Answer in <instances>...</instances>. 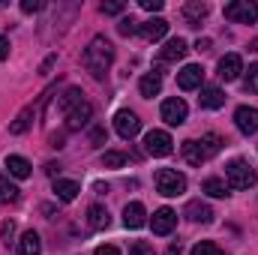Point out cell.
I'll return each instance as SVG.
<instances>
[{
  "label": "cell",
  "mask_w": 258,
  "mask_h": 255,
  "mask_svg": "<svg viewBox=\"0 0 258 255\" xmlns=\"http://www.w3.org/2000/svg\"><path fill=\"white\" fill-rule=\"evenodd\" d=\"M93 255H120V249H117V246H96Z\"/></svg>",
  "instance_id": "ab89813d"
},
{
  "label": "cell",
  "mask_w": 258,
  "mask_h": 255,
  "mask_svg": "<svg viewBox=\"0 0 258 255\" xmlns=\"http://www.w3.org/2000/svg\"><path fill=\"white\" fill-rule=\"evenodd\" d=\"M201 192H207V195H213V198H225V195H228V183H225L222 177H207V180L201 183Z\"/></svg>",
  "instance_id": "4316f807"
},
{
  "label": "cell",
  "mask_w": 258,
  "mask_h": 255,
  "mask_svg": "<svg viewBox=\"0 0 258 255\" xmlns=\"http://www.w3.org/2000/svg\"><path fill=\"white\" fill-rule=\"evenodd\" d=\"M174 141H171V135L165 132V129H150L147 135H144V153H150V156H168L174 147H171Z\"/></svg>",
  "instance_id": "8992f818"
},
{
  "label": "cell",
  "mask_w": 258,
  "mask_h": 255,
  "mask_svg": "<svg viewBox=\"0 0 258 255\" xmlns=\"http://www.w3.org/2000/svg\"><path fill=\"white\" fill-rule=\"evenodd\" d=\"M108 222H111V216H108V210H105L102 204H90V207H87V225H90V228L102 231V228H108Z\"/></svg>",
  "instance_id": "d6986e66"
},
{
  "label": "cell",
  "mask_w": 258,
  "mask_h": 255,
  "mask_svg": "<svg viewBox=\"0 0 258 255\" xmlns=\"http://www.w3.org/2000/svg\"><path fill=\"white\" fill-rule=\"evenodd\" d=\"M129 255H153V246L144 243V240H135V243L129 246Z\"/></svg>",
  "instance_id": "e575fe53"
},
{
  "label": "cell",
  "mask_w": 258,
  "mask_h": 255,
  "mask_svg": "<svg viewBox=\"0 0 258 255\" xmlns=\"http://www.w3.org/2000/svg\"><path fill=\"white\" fill-rule=\"evenodd\" d=\"M102 138H105V132H102V129H93V141H96V144H99V141H102Z\"/></svg>",
  "instance_id": "7bdbcfd3"
},
{
  "label": "cell",
  "mask_w": 258,
  "mask_h": 255,
  "mask_svg": "<svg viewBox=\"0 0 258 255\" xmlns=\"http://www.w3.org/2000/svg\"><path fill=\"white\" fill-rule=\"evenodd\" d=\"M0 234H3V243L9 246V240L15 237V222H12V219H6V222L0 225Z\"/></svg>",
  "instance_id": "d590c367"
},
{
  "label": "cell",
  "mask_w": 258,
  "mask_h": 255,
  "mask_svg": "<svg viewBox=\"0 0 258 255\" xmlns=\"http://www.w3.org/2000/svg\"><path fill=\"white\" fill-rule=\"evenodd\" d=\"M78 192H81V186L75 183V180H54V195L60 198V201H75L78 198Z\"/></svg>",
  "instance_id": "cb8c5ba5"
},
{
  "label": "cell",
  "mask_w": 258,
  "mask_h": 255,
  "mask_svg": "<svg viewBox=\"0 0 258 255\" xmlns=\"http://www.w3.org/2000/svg\"><path fill=\"white\" fill-rule=\"evenodd\" d=\"M234 126L240 129L243 135L258 132V108H252V105H240V108L234 111Z\"/></svg>",
  "instance_id": "30bf717a"
},
{
  "label": "cell",
  "mask_w": 258,
  "mask_h": 255,
  "mask_svg": "<svg viewBox=\"0 0 258 255\" xmlns=\"http://www.w3.org/2000/svg\"><path fill=\"white\" fill-rule=\"evenodd\" d=\"M243 90L246 93H258V63H252L249 69H243Z\"/></svg>",
  "instance_id": "4dcf8cb0"
},
{
  "label": "cell",
  "mask_w": 258,
  "mask_h": 255,
  "mask_svg": "<svg viewBox=\"0 0 258 255\" xmlns=\"http://www.w3.org/2000/svg\"><path fill=\"white\" fill-rule=\"evenodd\" d=\"M12 201H18V186L6 174H0V204H12Z\"/></svg>",
  "instance_id": "83f0119b"
},
{
  "label": "cell",
  "mask_w": 258,
  "mask_h": 255,
  "mask_svg": "<svg viewBox=\"0 0 258 255\" xmlns=\"http://www.w3.org/2000/svg\"><path fill=\"white\" fill-rule=\"evenodd\" d=\"M207 48H210V39H198L195 42V51H207Z\"/></svg>",
  "instance_id": "b9f144b4"
},
{
  "label": "cell",
  "mask_w": 258,
  "mask_h": 255,
  "mask_svg": "<svg viewBox=\"0 0 258 255\" xmlns=\"http://www.w3.org/2000/svg\"><path fill=\"white\" fill-rule=\"evenodd\" d=\"M123 9H126V6H123L120 0H108V3H102V6H99V12H102V15H120Z\"/></svg>",
  "instance_id": "d6a6232c"
},
{
  "label": "cell",
  "mask_w": 258,
  "mask_h": 255,
  "mask_svg": "<svg viewBox=\"0 0 258 255\" xmlns=\"http://www.w3.org/2000/svg\"><path fill=\"white\" fill-rule=\"evenodd\" d=\"M141 6H144L147 12H159V9H162V0H141Z\"/></svg>",
  "instance_id": "74e56055"
},
{
  "label": "cell",
  "mask_w": 258,
  "mask_h": 255,
  "mask_svg": "<svg viewBox=\"0 0 258 255\" xmlns=\"http://www.w3.org/2000/svg\"><path fill=\"white\" fill-rule=\"evenodd\" d=\"M225 183L228 189H252L258 183V174L246 159H231L225 165Z\"/></svg>",
  "instance_id": "7a4b0ae2"
},
{
  "label": "cell",
  "mask_w": 258,
  "mask_h": 255,
  "mask_svg": "<svg viewBox=\"0 0 258 255\" xmlns=\"http://www.w3.org/2000/svg\"><path fill=\"white\" fill-rule=\"evenodd\" d=\"M207 12H210V6H207L204 0H189V3L183 6V18H186L192 27H198V24L207 18Z\"/></svg>",
  "instance_id": "ac0fdd59"
},
{
  "label": "cell",
  "mask_w": 258,
  "mask_h": 255,
  "mask_svg": "<svg viewBox=\"0 0 258 255\" xmlns=\"http://www.w3.org/2000/svg\"><path fill=\"white\" fill-rule=\"evenodd\" d=\"M39 9H42V0H21V12L33 15V12H39Z\"/></svg>",
  "instance_id": "8d00e7d4"
},
{
  "label": "cell",
  "mask_w": 258,
  "mask_h": 255,
  "mask_svg": "<svg viewBox=\"0 0 258 255\" xmlns=\"http://www.w3.org/2000/svg\"><path fill=\"white\" fill-rule=\"evenodd\" d=\"M81 63H84V69H87L93 78H105V72L114 63V45H111L105 36H93L90 45H87L84 54H81Z\"/></svg>",
  "instance_id": "6da1fadb"
},
{
  "label": "cell",
  "mask_w": 258,
  "mask_h": 255,
  "mask_svg": "<svg viewBox=\"0 0 258 255\" xmlns=\"http://www.w3.org/2000/svg\"><path fill=\"white\" fill-rule=\"evenodd\" d=\"M117 30H120L123 36H132V33H138V21H135V18H120Z\"/></svg>",
  "instance_id": "836d02e7"
},
{
  "label": "cell",
  "mask_w": 258,
  "mask_h": 255,
  "mask_svg": "<svg viewBox=\"0 0 258 255\" xmlns=\"http://www.w3.org/2000/svg\"><path fill=\"white\" fill-rule=\"evenodd\" d=\"M138 90H141V96H159V90H162V75H159V72H147V75L138 81Z\"/></svg>",
  "instance_id": "603a6c76"
},
{
  "label": "cell",
  "mask_w": 258,
  "mask_h": 255,
  "mask_svg": "<svg viewBox=\"0 0 258 255\" xmlns=\"http://www.w3.org/2000/svg\"><path fill=\"white\" fill-rule=\"evenodd\" d=\"M102 165H105V168H123V165H126V153H120V150H105V153H102Z\"/></svg>",
  "instance_id": "f546056e"
},
{
  "label": "cell",
  "mask_w": 258,
  "mask_h": 255,
  "mask_svg": "<svg viewBox=\"0 0 258 255\" xmlns=\"http://www.w3.org/2000/svg\"><path fill=\"white\" fill-rule=\"evenodd\" d=\"M57 171H60V165H57V162H48V165H45V174H48V177H54Z\"/></svg>",
  "instance_id": "60d3db41"
},
{
  "label": "cell",
  "mask_w": 258,
  "mask_h": 255,
  "mask_svg": "<svg viewBox=\"0 0 258 255\" xmlns=\"http://www.w3.org/2000/svg\"><path fill=\"white\" fill-rule=\"evenodd\" d=\"M81 102H84V93H81L78 87H69L63 96H60V111H72V108L81 105Z\"/></svg>",
  "instance_id": "f1b7e54d"
},
{
  "label": "cell",
  "mask_w": 258,
  "mask_h": 255,
  "mask_svg": "<svg viewBox=\"0 0 258 255\" xmlns=\"http://www.w3.org/2000/svg\"><path fill=\"white\" fill-rule=\"evenodd\" d=\"M159 111H162V120H165L168 126H180V123H186V114H189V108H186V102H183L180 96L165 99Z\"/></svg>",
  "instance_id": "52a82bcc"
},
{
  "label": "cell",
  "mask_w": 258,
  "mask_h": 255,
  "mask_svg": "<svg viewBox=\"0 0 258 255\" xmlns=\"http://www.w3.org/2000/svg\"><path fill=\"white\" fill-rule=\"evenodd\" d=\"M165 255H180V246H168V252Z\"/></svg>",
  "instance_id": "ee69618b"
},
{
  "label": "cell",
  "mask_w": 258,
  "mask_h": 255,
  "mask_svg": "<svg viewBox=\"0 0 258 255\" xmlns=\"http://www.w3.org/2000/svg\"><path fill=\"white\" fill-rule=\"evenodd\" d=\"M216 69H219V78L222 81H237L240 72H243V60H240V54H225Z\"/></svg>",
  "instance_id": "4fadbf2b"
},
{
  "label": "cell",
  "mask_w": 258,
  "mask_h": 255,
  "mask_svg": "<svg viewBox=\"0 0 258 255\" xmlns=\"http://www.w3.org/2000/svg\"><path fill=\"white\" fill-rule=\"evenodd\" d=\"M90 117H93V105L84 99L81 105H75L72 111H66V129H81L90 123Z\"/></svg>",
  "instance_id": "7c38bea8"
},
{
  "label": "cell",
  "mask_w": 258,
  "mask_h": 255,
  "mask_svg": "<svg viewBox=\"0 0 258 255\" xmlns=\"http://www.w3.org/2000/svg\"><path fill=\"white\" fill-rule=\"evenodd\" d=\"M186 51H189V45L177 36V39H168V42H165V48L159 51V60H162V63H177V60L186 57Z\"/></svg>",
  "instance_id": "5bb4252c"
},
{
  "label": "cell",
  "mask_w": 258,
  "mask_h": 255,
  "mask_svg": "<svg viewBox=\"0 0 258 255\" xmlns=\"http://www.w3.org/2000/svg\"><path fill=\"white\" fill-rule=\"evenodd\" d=\"M147 222V210H144V204L141 201H132L123 207V225L126 228H141Z\"/></svg>",
  "instance_id": "2e32d148"
},
{
  "label": "cell",
  "mask_w": 258,
  "mask_h": 255,
  "mask_svg": "<svg viewBox=\"0 0 258 255\" xmlns=\"http://www.w3.org/2000/svg\"><path fill=\"white\" fill-rule=\"evenodd\" d=\"M6 168H9V174H12V177L24 180V177H30V168H33V165H30L24 156H9V159H6Z\"/></svg>",
  "instance_id": "d4e9b609"
},
{
  "label": "cell",
  "mask_w": 258,
  "mask_h": 255,
  "mask_svg": "<svg viewBox=\"0 0 258 255\" xmlns=\"http://www.w3.org/2000/svg\"><path fill=\"white\" fill-rule=\"evenodd\" d=\"M225 18L237 21V24H252V21H258V3H252V0H231L225 6Z\"/></svg>",
  "instance_id": "5b68a950"
},
{
  "label": "cell",
  "mask_w": 258,
  "mask_h": 255,
  "mask_svg": "<svg viewBox=\"0 0 258 255\" xmlns=\"http://www.w3.org/2000/svg\"><path fill=\"white\" fill-rule=\"evenodd\" d=\"M189 255H219V246L210 243V240H201V243H195L192 246V252Z\"/></svg>",
  "instance_id": "1f68e13d"
},
{
  "label": "cell",
  "mask_w": 258,
  "mask_h": 255,
  "mask_svg": "<svg viewBox=\"0 0 258 255\" xmlns=\"http://www.w3.org/2000/svg\"><path fill=\"white\" fill-rule=\"evenodd\" d=\"M222 144H225V138H222V135H216V132H207V135H201V141H198V147H201L204 159L216 156V153L222 150Z\"/></svg>",
  "instance_id": "44dd1931"
},
{
  "label": "cell",
  "mask_w": 258,
  "mask_h": 255,
  "mask_svg": "<svg viewBox=\"0 0 258 255\" xmlns=\"http://www.w3.org/2000/svg\"><path fill=\"white\" fill-rule=\"evenodd\" d=\"M42 252V240L36 231H24L18 240V255H39Z\"/></svg>",
  "instance_id": "7402d4cb"
},
{
  "label": "cell",
  "mask_w": 258,
  "mask_h": 255,
  "mask_svg": "<svg viewBox=\"0 0 258 255\" xmlns=\"http://www.w3.org/2000/svg\"><path fill=\"white\" fill-rule=\"evenodd\" d=\"M198 99H201V108H210V111L225 105V93L219 87H201V96Z\"/></svg>",
  "instance_id": "ffe728a7"
},
{
  "label": "cell",
  "mask_w": 258,
  "mask_h": 255,
  "mask_svg": "<svg viewBox=\"0 0 258 255\" xmlns=\"http://www.w3.org/2000/svg\"><path fill=\"white\" fill-rule=\"evenodd\" d=\"M174 225H177V213H174L171 207H159V210L153 213V219H150L153 234H171Z\"/></svg>",
  "instance_id": "9c48e42d"
},
{
  "label": "cell",
  "mask_w": 258,
  "mask_h": 255,
  "mask_svg": "<svg viewBox=\"0 0 258 255\" xmlns=\"http://www.w3.org/2000/svg\"><path fill=\"white\" fill-rule=\"evenodd\" d=\"M153 183H156V192L165 195V198H177V195L186 192V177L180 171H174V168H159Z\"/></svg>",
  "instance_id": "3957f363"
},
{
  "label": "cell",
  "mask_w": 258,
  "mask_h": 255,
  "mask_svg": "<svg viewBox=\"0 0 258 255\" xmlns=\"http://www.w3.org/2000/svg\"><path fill=\"white\" fill-rule=\"evenodd\" d=\"M138 33H141L144 39L156 42V39H162V36L168 33V21H165V18H150V21H141V24H138Z\"/></svg>",
  "instance_id": "9a60e30c"
},
{
  "label": "cell",
  "mask_w": 258,
  "mask_h": 255,
  "mask_svg": "<svg viewBox=\"0 0 258 255\" xmlns=\"http://www.w3.org/2000/svg\"><path fill=\"white\" fill-rule=\"evenodd\" d=\"M114 129H117V135L120 138H135L138 132H141V120H138V114L135 111H129V108H123V111H117L114 114Z\"/></svg>",
  "instance_id": "ba28073f"
},
{
  "label": "cell",
  "mask_w": 258,
  "mask_h": 255,
  "mask_svg": "<svg viewBox=\"0 0 258 255\" xmlns=\"http://www.w3.org/2000/svg\"><path fill=\"white\" fill-rule=\"evenodd\" d=\"M180 153H183V159H186L189 165H201V162H204V153H201V147H198L195 138H189V141L180 144Z\"/></svg>",
  "instance_id": "484cf974"
},
{
  "label": "cell",
  "mask_w": 258,
  "mask_h": 255,
  "mask_svg": "<svg viewBox=\"0 0 258 255\" xmlns=\"http://www.w3.org/2000/svg\"><path fill=\"white\" fill-rule=\"evenodd\" d=\"M213 210H210V204H204V201H189L186 204V219H192V222H201V225H210L213 222Z\"/></svg>",
  "instance_id": "e0dca14e"
},
{
  "label": "cell",
  "mask_w": 258,
  "mask_h": 255,
  "mask_svg": "<svg viewBox=\"0 0 258 255\" xmlns=\"http://www.w3.org/2000/svg\"><path fill=\"white\" fill-rule=\"evenodd\" d=\"M48 99H51V90H45V93L36 99V105H27L24 111H18V117L9 123V132H12V135H24V132L30 129V123L42 114V108H45V102H48Z\"/></svg>",
  "instance_id": "277c9868"
},
{
  "label": "cell",
  "mask_w": 258,
  "mask_h": 255,
  "mask_svg": "<svg viewBox=\"0 0 258 255\" xmlns=\"http://www.w3.org/2000/svg\"><path fill=\"white\" fill-rule=\"evenodd\" d=\"M9 48H12V45H9V39H6V36H0V60H6V57H9Z\"/></svg>",
  "instance_id": "f35d334b"
},
{
  "label": "cell",
  "mask_w": 258,
  "mask_h": 255,
  "mask_svg": "<svg viewBox=\"0 0 258 255\" xmlns=\"http://www.w3.org/2000/svg\"><path fill=\"white\" fill-rule=\"evenodd\" d=\"M201 81H204V69L198 63H189L177 72V87L180 90H195V87H201Z\"/></svg>",
  "instance_id": "8fae6325"
}]
</instances>
